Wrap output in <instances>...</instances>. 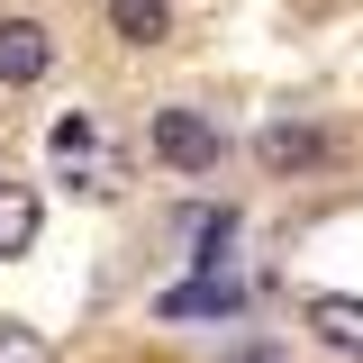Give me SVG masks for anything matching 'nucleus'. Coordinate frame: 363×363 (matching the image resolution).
I'll list each match as a JSON object with an SVG mask.
<instances>
[{"label": "nucleus", "instance_id": "obj_1", "mask_svg": "<svg viewBox=\"0 0 363 363\" xmlns=\"http://www.w3.org/2000/svg\"><path fill=\"white\" fill-rule=\"evenodd\" d=\"M155 155L173 173H218V118L200 109H155Z\"/></svg>", "mask_w": 363, "mask_h": 363}, {"label": "nucleus", "instance_id": "obj_2", "mask_svg": "<svg viewBox=\"0 0 363 363\" xmlns=\"http://www.w3.org/2000/svg\"><path fill=\"white\" fill-rule=\"evenodd\" d=\"M55 73V37H45L37 18H0V82L9 91H28Z\"/></svg>", "mask_w": 363, "mask_h": 363}, {"label": "nucleus", "instance_id": "obj_3", "mask_svg": "<svg viewBox=\"0 0 363 363\" xmlns=\"http://www.w3.org/2000/svg\"><path fill=\"white\" fill-rule=\"evenodd\" d=\"M327 155H336V145L318 128H300V118H272V128L255 136V164H264V173H318Z\"/></svg>", "mask_w": 363, "mask_h": 363}, {"label": "nucleus", "instance_id": "obj_4", "mask_svg": "<svg viewBox=\"0 0 363 363\" xmlns=\"http://www.w3.org/2000/svg\"><path fill=\"white\" fill-rule=\"evenodd\" d=\"M309 327L336 345V354L363 363V300H354V291H318V300H309Z\"/></svg>", "mask_w": 363, "mask_h": 363}, {"label": "nucleus", "instance_id": "obj_5", "mask_svg": "<svg viewBox=\"0 0 363 363\" xmlns=\"http://www.w3.org/2000/svg\"><path fill=\"white\" fill-rule=\"evenodd\" d=\"M109 28L128 45H164L173 37V0H109Z\"/></svg>", "mask_w": 363, "mask_h": 363}, {"label": "nucleus", "instance_id": "obj_6", "mask_svg": "<svg viewBox=\"0 0 363 363\" xmlns=\"http://www.w3.org/2000/svg\"><path fill=\"white\" fill-rule=\"evenodd\" d=\"M37 245V191L0 182V255H28Z\"/></svg>", "mask_w": 363, "mask_h": 363}, {"label": "nucleus", "instance_id": "obj_7", "mask_svg": "<svg viewBox=\"0 0 363 363\" xmlns=\"http://www.w3.org/2000/svg\"><path fill=\"white\" fill-rule=\"evenodd\" d=\"M164 318H236V291L227 281H182V291H164Z\"/></svg>", "mask_w": 363, "mask_h": 363}, {"label": "nucleus", "instance_id": "obj_8", "mask_svg": "<svg viewBox=\"0 0 363 363\" xmlns=\"http://www.w3.org/2000/svg\"><path fill=\"white\" fill-rule=\"evenodd\" d=\"M0 363H55V345H45L37 327H18V318H0Z\"/></svg>", "mask_w": 363, "mask_h": 363}]
</instances>
